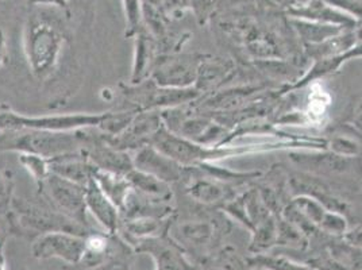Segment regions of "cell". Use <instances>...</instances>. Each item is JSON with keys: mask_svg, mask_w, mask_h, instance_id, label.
I'll return each mask as SVG.
<instances>
[{"mask_svg": "<svg viewBox=\"0 0 362 270\" xmlns=\"http://www.w3.org/2000/svg\"><path fill=\"white\" fill-rule=\"evenodd\" d=\"M319 230L332 238H342L349 230L347 218L341 212L327 210L319 225Z\"/></svg>", "mask_w": 362, "mask_h": 270, "instance_id": "36", "label": "cell"}, {"mask_svg": "<svg viewBox=\"0 0 362 270\" xmlns=\"http://www.w3.org/2000/svg\"><path fill=\"white\" fill-rule=\"evenodd\" d=\"M305 265L313 270H346L326 250L325 246L320 247L315 254L311 255Z\"/></svg>", "mask_w": 362, "mask_h": 270, "instance_id": "39", "label": "cell"}, {"mask_svg": "<svg viewBox=\"0 0 362 270\" xmlns=\"http://www.w3.org/2000/svg\"><path fill=\"white\" fill-rule=\"evenodd\" d=\"M350 124H351L354 129H357L362 134V103L360 105V107L357 108V111L354 112V117H353V119L350 122Z\"/></svg>", "mask_w": 362, "mask_h": 270, "instance_id": "45", "label": "cell"}, {"mask_svg": "<svg viewBox=\"0 0 362 270\" xmlns=\"http://www.w3.org/2000/svg\"><path fill=\"white\" fill-rule=\"evenodd\" d=\"M4 264H6V262H4V259H1V258H0V270H6Z\"/></svg>", "mask_w": 362, "mask_h": 270, "instance_id": "48", "label": "cell"}, {"mask_svg": "<svg viewBox=\"0 0 362 270\" xmlns=\"http://www.w3.org/2000/svg\"><path fill=\"white\" fill-rule=\"evenodd\" d=\"M192 4V0H164L163 8L165 16H179L189 8Z\"/></svg>", "mask_w": 362, "mask_h": 270, "instance_id": "43", "label": "cell"}, {"mask_svg": "<svg viewBox=\"0 0 362 270\" xmlns=\"http://www.w3.org/2000/svg\"><path fill=\"white\" fill-rule=\"evenodd\" d=\"M136 254L151 255L154 270H194V264L180 246L168 234L138 242L133 247Z\"/></svg>", "mask_w": 362, "mask_h": 270, "instance_id": "15", "label": "cell"}, {"mask_svg": "<svg viewBox=\"0 0 362 270\" xmlns=\"http://www.w3.org/2000/svg\"><path fill=\"white\" fill-rule=\"evenodd\" d=\"M37 188V195L44 197L56 210L60 211L61 213L75 221L78 225L92 228L88 222L86 185L66 180L54 173H50L49 177Z\"/></svg>", "mask_w": 362, "mask_h": 270, "instance_id": "9", "label": "cell"}, {"mask_svg": "<svg viewBox=\"0 0 362 270\" xmlns=\"http://www.w3.org/2000/svg\"><path fill=\"white\" fill-rule=\"evenodd\" d=\"M134 111L103 112V114H61L31 117L16 112L0 103V131L42 130V131H76L83 129H99L108 136H115L132 123Z\"/></svg>", "mask_w": 362, "mask_h": 270, "instance_id": "2", "label": "cell"}, {"mask_svg": "<svg viewBox=\"0 0 362 270\" xmlns=\"http://www.w3.org/2000/svg\"><path fill=\"white\" fill-rule=\"evenodd\" d=\"M337 10L354 18L358 23H362V0H325Z\"/></svg>", "mask_w": 362, "mask_h": 270, "instance_id": "40", "label": "cell"}, {"mask_svg": "<svg viewBox=\"0 0 362 270\" xmlns=\"http://www.w3.org/2000/svg\"><path fill=\"white\" fill-rule=\"evenodd\" d=\"M31 1L37 3V4H52V6H57L61 8L66 7V0H31Z\"/></svg>", "mask_w": 362, "mask_h": 270, "instance_id": "46", "label": "cell"}, {"mask_svg": "<svg viewBox=\"0 0 362 270\" xmlns=\"http://www.w3.org/2000/svg\"><path fill=\"white\" fill-rule=\"evenodd\" d=\"M287 14L295 19L342 26L349 30H356L358 26V22L354 18L337 10L325 0H311L303 6H288Z\"/></svg>", "mask_w": 362, "mask_h": 270, "instance_id": "18", "label": "cell"}, {"mask_svg": "<svg viewBox=\"0 0 362 270\" xmlns=\"http://www.w3.org/2000/svg\"><path fill=\"white\" fill-rule=\"evenodd\" d=\"M93 180L103 191V194L119 209V211H122L126 204L127 197L132 192V187L126 179V176L95 169Z\"/></svg>", "mask_w": 362, "mask_h": 270, "instance_id": "28", "label": "cell"}, {"mask_svg": "<svg viewBox=\"0 0 362 270\" xmlns=\"http://www.w3.org/2000/svg\"><path fill=\"white\" fill-rule=\"evenodd\" d=\"M246 264L231 247H222L202 264H194V270H245Z\"/></svg>", "mask_w": 362, "mask_h": 270, "instance_id": "33", "label": "cell"}, {"mask_svg": "<svg viewBox=\"0 0 362 270\" xmlns=\"http://www.w3.org/2000/svg\"><path fill=\"white\" fill-rule=\"evenodd\" d=\"M14 237V228L10 219V213H1L0 212V258L4 259V247L7 240Z\"/></svg>", "mask_w": 362, "mask_h": 270, "instance_id": "42", "label": "cell"}, {"mask_svg": "<svg viewBox=\"0 0 362 270\" xmlns=\"http://www.w3.org/2000/svg\"><path fill=\"white\" fill-rule=\"evenodd\" d=\"M207 54L200 53H160L151 66V78L165 88H191L197 83L202 61Z\"/></svg>", "mask_w": 362, "mask_h": 270, "instance_id": "11", "label": "cell"}, {"mask_svg": "<svg viewBox=\"0 0 362 270\" xmlns=\"http://www.w3.org/2000/svg\"><path fill=\"white\" fill-rule=\"evenodd\" d=\"M126 179L129 181L132 189L139 195L161 199L168 201H175V191L170 184L165 181L160 180L151 175L145 172H141L138 169H133L126 175Z\"/></svg>", "mask_w": 362, "mask_h": 270, "instance_id": "25", "label": "cell"}, {"mask_svg": "<svg viewBox=\"0 0 362 270\" xmlns=\"http://www.w3.org/2000/svg\"><path fill=\"white\" fill-rule=\"evenodd\" d=\"M164 126L160 111L136 112L132 123L115 136L107 135V142L118 151H136L151 145L154 134Z\"/></svg>", "mask_w": 362, "mask_h": 270, "instance_id": "14", "label": "cell"}, {"mask_svg": "<svg viewBox=\"0 0 362 270\" xmlns=\"http://www.w3.org/2000/svg\"><path fill=\"white\" fill-rule=\"evenodd\" d=\"M64 34L53 23L33 19L25 35V53L33 75L46 78L52 75L60 61Z\"/></svg>", "mask_w": 362, "mask_h": 270, "instance_id": "5", "label": "cell"}, {"mask_svg": "<svg viewBox=\"0 0 362 270\" xmlns=\"http://www.w3.org/2000/svg\"><path fill=\"white\" fill-rule=\"evenodd\" d=\"M134 249L118 234L92 231L86 235V252L75 270H114L130 266Z\"/></svg>", "mask_w": 362, "mask_h": 270, "instance_id": "8", "label": "cell"}, {"mask_svg": "<svg viewBox=\"0 0 362 270\" xmlns=\"http://www.w3.org/2000/svg\"><path fill=\"white\" fill-rule=\"evenodd\" d=\"M151 145L185 168H195L206 163H215L222 158L252 151L246 146H203L169 131L165 126L154 134Z\"/></svg>", "mask_w": 362, "mask_h": 270, "instance_id": "6", "label": "cell"}, {"mask_svg": "<svg viewBox=\"0 0 362 270\" xmlns=\"http://www.w3.org/2000/svg\"><path fill=\"white\" fill-rule=\"evenodd\" d=\"M134 169L151 175L170 185H180L185 179L187 169L175 160L169 158L164 153L157 151L154 146L148 145L134 151L133 154Z\"/></svg>", "mask_w": 362, "mask_h": 270, "instance_id": "17", "label": "cell"}, {"mask_svg": "<svg viewBox=\"0 0 362 270\" xmlns=\"http://www.w3.org/2000/svg\"><path fill=\"white\" fill-rule=\"evenodd\" d=\"M14 179L7 170H0V212L8 215L14 200Z\"/></svg>", "mask_w": 362, "mask_h": 270, "instance_id": "38", "label": "cell"}, {"mask_svg": "<svg viewBox=\"0 0 362 270\" xmlns=\"http://www.w3.org/2000/svg\"><path fill=\"white\" fill-rule=\"evenodd\" d=\"M10 219L14 228V237L33 240L49 233H69L86 237L95 231L93 227L78 225L69 219L40 195L34 200L16 196L10 211Z\"/></svg>", "mask_w": 362, "mask_h": 270, "instance_id": "3", "label": "cell"}, {"mask_svg": "<svg viewBox=\"0 0 362 270\" xmlns=\"http://www.w3.org/2000/svg\"><path fill=\"white\" fill-rule=\"evenodd\" d=\"M86 252V237L69 233H49L33 240L31 253L37 259H61L76 266Z\"/></svg>", "mask_w": 362, "mask_h": 270, "instance_id": "13", "label": "cell"}, {"mask_svg": "<svg viewBox=\"0 0 362 270\" xmlns=\"http://www.w3.org/2000/svg\"><path fill=\"white\" fill-rule=\"evenodd\" d=\"M289 160L302 172L325 179L362 181V158H349L329 151H291Z\"/></svg>", "mask_w": 362, "mask_h": 270, "instance_id": "10", "label": "cell"}, {"mask_svg": "<svg viewBox=\"0 0 362 270\" xmlns=\"http://www.w3.org/2000/svg\"><path fill=\"white\" fill-rule=\"evenodd\" d=\"M122 99L129 107V111L146 112V111H163L179 105L197 102L202 95L191 88H165L157 86L151 78H146L138 84H119Z\"/></svg>", "mask_w": 362, "mask_h": 270, "instance_id": "7", "label": "cell"}, {"mask_svg": "<svg viewBox=\"0 0 362 270\" xmlns=\"http://www.w3.org/2000/svg\"><path fill=\"white\" fill-rule=\"evenodd\" d=\"M277 240V218L274 213L259 222L252 231L249 253L252 255L265 254L276 246Z\"/></svg>", "mask_w": 362, "mask_h": 270, "instance_id": "29", "label": "cell"}, {"mask_svg": "<svg viewBox=\"0 0 362 270\" xmlns=\"http://www.w3.org/2000/svg\"><path fill=\"white\" fill-rule=\"evenodd\" d=\"M356 42H357L356 31L347 30L320 44L303 45V49H304V56L307 59L319 61L339 56L347 50H350L353 46H356Z\"/></svg>", "mask_w": 362, "mask_h": 270, "instance_id": "26", "label": "cell"}, {"mask_svg": "<svg viewBox=\"0 0 362 270\" xmlns=\"http://www.w3.org/2000/svg\"><path fill=\"white\" fill-rule=\"evenodd\" d=\"M289 23L292 25L293 30L296 31L298 37L300 38L303 45H314L320 44L329 38L335 35H339L342 33L349 30L342 26H334V25H325L317 22H310L303 19L289 18Z\"/></svg>", "mask_w": 362, "mask_h": 270, "instance_id": "27", "label": "cell"}, {"mask_svg": "<svg viewBox=\"0 0 362 270\" xmlns=\"http://www.w3.org/2000/svg\"><path fill=\"white\" fill-rule=\"evenodd\" d=\"M325 247L345 269L362 270V247L332 237L325 242Z\"/></svg>", "mask_w": 362, "mask_h": 270, "instance_id": "30", "label": "cell"}, {"mask_svg": "<svg viewBox=\"0 0 362 270\" xmlns=\"http://www.w3.org/2000/svg\"><path fill=\"white\" fill-rule=\"evenodd\" d=\"M19 163L30 173V176L35 181L37 187L41 185L49 177V175L52 173L49 160L45 157L37 155V154L19 153Z\"/></svg>", "mask_w": 362, "mask_h": 270, "instance_id": "34", "label": "cell"}, {"mask_svg": "<svg viewBox=\"0 0 362 270\" xmlns=\"http://www.w3.org/2000/svg\"><path fill=\"white\" fill-rule=\"evenodd\" d=\"M124 6V14L127 20V31L126 37H136L141 30V22H142V8H141V0H123Z\"/></svg>", "mask_w": 362, "mask_h": 270, "instance_id": "37", "label": "cell"}, {"mask_svg": "<svg viewBox=\"0 0 362 270\" xmlns=\"http://www.w3.org/2000/svg\"><path fill=\"white\" fill-rule=\"evenodd\" d=\"M90 130L0 131V151L30 153L50 160L61 154L84 149L90 143Z\"/></svg>", "mask_w": 362, "mask_h": 270, "instance_id": "4", "label": "cell"}, {"mask_svg": "<svg viewBox=\"0 0 362 270\" xmlns=\"http://www.w3.org/2000/svg\"><path fill=\"white\" fill-rule=\"evenodd\" d=\"M170 219V218H169ZM169 219L160 221L151 218H136V219H121L118 235L127 245L134 247L138 242L165 234Z\"/></svg>", "mask_w": 362, "mask_h": 270, "instance_id": "23", "label": "cell"}, {"mask_svg": "<svg viewBox=\"0 0 362 270\" xmlns=\"http://www.w3.org/2000/svg\"><path fill=\"white\" fill-rule=\"evenodd\" d=\"M218 3L219 0H192L191 8L195 11V16L200 25H204L211 19Z\"/></svg>", "mask_w": 362, "mask_h": 270, "instance_id": "41", "label": "cell"}, {"mask_svg": "<svg viewBox=\"0 0 362 270\" xmlns=\"http://www.w3.org/2000/svg\"><path fill=\"white\" fill-rule=\"evenodd\" d=\"M187 197V196H185ZM188 204L175 209L166 234L188 255L192 264H202L218 253L233 225L226 213L188 199Z\"/></svg>", "mask_w": 362, "mask_h": 270, "instance_id": "1", "label": "cell"}, {"mask_svg": "<svg viewBox=\"0 0 362 270\" xmlns=\"http://www.w3.org/2000/svg\"><path fill=\"white\" fill-rule=\"evenodd\" d=\"M49 164L52 173L86 187L92 180L96 169L84 149L53 157L49 160Z\"/></svg>", "mask_w": 362, "mask_h": 270, "instance_id": "20", "label": "cell"}, {"mask_svg": "<svg viewBox=\"0 0 362 270\" xmlns=\"http://www.w3.org/2000/svg\"><path fill=\"white\" fill-rule=\"evenodd\" d=\"M277 218V240L276 246L289 247L295 250L305 252L310 249V240L303 234L302 231L281 215H276Z\"/></svg>", "mask_w": 362, "mask_h": 270, "instance_id": "32", "label": "cell"}, {"mask_svg": "<svg viewBox=\"0 0 362 270\" xmlns=\"http://www.w3.org/2000/svg\"><path fill=\"white\" fill-rule=\"evenodd\" d=\"M360 57H362V44L358 46H353L350 50H347L339 56L325 59V60L315 61V64L310 69V72H307L305 75L302 76L296 83L287 86V87H283L281 90H279L277 93H279V96H283V95H287L289 92L304 88L308 84H311V81H315L317 78L325 77V76L332 75L335 71H338L341 68V65L345 64L346 61L351 60V59H360Z\"/></svg>", "mask_w": 362, "mask_h": 270, "instance_id": "22", "label": "cell"}, {"mask_svg": "<svg viewBox=\"0 0 362 270\" xmlns=\"http://www.w3.org/2000/svg\"><path fill=\"white\" fill-rule=\"evenodd\" d=\"M182 192L188 199L206 207L222 210L223 206L237 194L234 185L212 179L197 168H188L185 179L181 182Z\"/></svg>", "mask_w": 362, "mask_h": 270, "instance_id": "12", "label": "cell"}, {"mask_svg": "<svg viewBox=\"0 0 362 270\" xmlns=\"http://www.w3.org/2000/svg\"><path fill=\"white\" fill-rule=\"evenodd\" d=\"M114 270H130V266H123V268H118V269Z\"/></svg>", "mask_w": 362, "mask_h": 270, "instance_id": "49", "label": "cell"}, {"mask_svg": "<svg viewBox=\"0 0 362 270\" xmlns=\"http://www.w3.org/2000/svg\"><path fill=\"white\" fill-rule=\"evenodd\" d=\"M86 201L88 213L98 221V223L105 228V231L117 234L121 225V211L103 194L93 177L87 184Z\"/></svg>", "mask_w": 362, "mask_h": 270, "instance_id": "21", "label": "cell"}, {"mask_svg": "<svg viewBox=\"0 0 362 270\" xmlns=\"http://www.w3.org/2000/svg\"><path fill=\"white\" fill-rule=\"evenodd\" d=\"M235 75L237 66L234 61L207 54L200 64L194 87L202 96H207L212 92L221 90Z\"/></svg>", "mask_w": 362, "mask_h": 270, "instance_id": "19", "label": "cell"}, {"mask_svg": "<svg viewBox=\"0 0 362 270\" xmlns=\"http://www.w3.org/2000/svg\"><path fill=\"white\" fill-rule=\"evenodd\" d=\"M342 238L349 242L350 245L362 247V225H357L351 230H347L346 234Z\"/></svg>", "mask_w": 362, "mask_h": 270, "instance_id": "44", "label": "cell"}, {"mask_svg": "<svg viewBox=\"0 0 362 270\" xmlns=\"http://www.w3.org/2000/svg\"><path fill=\"white\" fill-rule=\"evenodd\" d=\"M291 203L295 206L296 210L319 228V225L327 211L323 204H320L314 197L304 195L293 196L291 199Z\"/></svg>", "mask_w": 362, "mask_h": 270, "instance_id": "35", "label": "cell"}, {"mask_svg": "<svg viewBox=\"0 0 362 270\" xmlns=\"http://www.w3.org/2000/svg\"><path fill=\"white\" fill-rule=\"evenodd\" d=\"M247 269L252 270H313L308 265L296 262L284 255L256 254L245 259Z\"/></svg>", "mask_w": 362, "mask_h": 270, "instance_id": "31", "label": "cell"}, {"mask_svg": "<svg viewBox=\"0 0 362 270\" xmlns=\"http://www.w3.org/2000/svg\"><path fill=\"white\" fill-rule=\"evenodd\" d=\"M4 59V37H3V33L0 31V65L3 62Z\"/></svg>", "mask_w": 362, "mask_h": 270, "instance_id": "47", "label": "cell"}, {"mask_svg": "<svg viewBox=\"0 0 362 270\" xmlns=\"http://www.w3.org/2000/svg\"><path fill=\"white\" fill-rule=\"evenodd\" d=\"M92 165L99 170L126 176L134 169L133 155L118 151L107 142V135L99 129H92L90 143L84 148Z\"/></svg>", "mask_w": 362, "mask_h": 270, "instance_id": "16", "label": "cell"}, {"mask_svg": "<svg viewBox=\"0 0 362 270\" xmlns=\"http://www.w3.org/2000/svg\"><path fill=\"white\" fill-rule=\"evenodd\" d=\"M158 54L157 42L145 30H141L136 35V45H134V60H133V69L130 84H138L151 76V66Z\"/></svg>", "mask_w": 362, "mask_h": 270, "instance_id": "24", "label": "cell"}]
</instances>
